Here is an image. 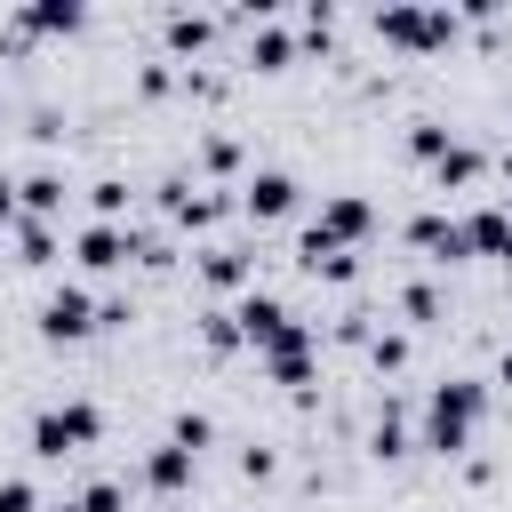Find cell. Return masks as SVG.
<instances>
[{
  "instance_id": "cell-32",
  "label": "cell",
  "mask_w": 512,
  "mask_h": 512,
  "mask_svg": "<svg viewBox=\"0 0 512 512\" xmlns=\"http://www.w3.org/2000/svg\"><path fill=\"white\" fill-rule=\"evenodd\" d=\"M0 512H40V496H32V480H0Z\"/></svg>"
},
{
  "instance_id": "cell-23",
  "label": "cell",
  "mask_w": 512,
  "mask_h": 512,
  "mask_svg": "<svg viewBox=\"0 0 512 512\" xmlns=\"http://www.w3.org/2000/svg\"><path fill=\"white\" fill-rule=\"evenodd\" d=\"M16 264H56V232L40 216H16Z\"/></svg>"
},
{
  "instance_id": "cell-12",
  "label": "cell",
  "mask_w": 512,
  "mask_h": 512,
  "mask_svg": "<svg viewBox=\"0 0 512 512\" xmlns=\"http://www.w3.org/2000/svg\"><path fill=\"white\" fill-rule=\"evenodd\" d=\"M464 240H472V256H496V264H512V200H488V208H472V216H464Z\"/></svg>"
},
{
  "instance_id": "cell-6",
  "label": "cell",
  "mask_w": 512,
  "mask_h": 512,
  "mask_svg": "<svg viewBox=\"0 0 512 512\" xmlns=\"http://www.w3.org/2000/svg\"><path fill=\"white\" fill-rule=\"evenodd\" d=\"M40 336H48V344H80V336H96V296H88L80 280H56V288L40 296Z\"/></svg>"
},
{
  "instance_id": "cell-31",
  "label": "cell",
  "mask_w": 512,
  "mask_h": 512,
  "mask_svg": "<svg viewBox=\"0 0 512 512\" xmlns=\"http://www.w3.org/2000/svg\"><path fill=\"white\" fill-rule=\"evenodd\" d=\"M136 88H144V96H168V88H176V64H168V56H160V64H144V72H136Z\"/></svg>"
},
{
  "instance_id": "cell-19",
  "label": "cell",
  "mask_w": 512,
  "mask_h": 512,
  "mask_svg": "<svg viewBox=\"0 0 512 512\" xmlns=\"http://www.w3.org/2000/svg\"><path fill=\"white\" fill-rule=\"evenodd\" d=\"M368 456H384V464H392V456H408V424H400V400H384V408H376V424H368Z\"/></svg>"
},
{
  "instance_id": "cell-16",
  "label": "cell",
  "mask_w": 512,
  "mask_h": 512,
  "mask_svg": "<svg viewBox=\"0 0 512 512\" xmlns=\"http://www.w3.org/2000/svg\"><path fill=\"white\" fill-rule=\"evenodd\" d=\"M480 168H488V152L456 136V144H448V152L432 160V184H440V192H464V184H480Z\"/></svg>"
},
{
  "instance_id": "cell-34",
  "label": "cell",
  "mask_w": 512,
  "mask_h": 512,
  "mask_svg": "<svg viewBox=\"0 0 512 512\" xmlns=\"http://www.w3.org/2000/svg\"><path fill=\"white\" fill-rule=\"evenodd\" d=\"M496 176H504V184H512V144H496Z\"/></svg>"
},
{
  "instance_id": "cell-33",
  "label": "cell",
  "mask_w": 512,
  "mask_h": 512,
  "mask_svg": "<svg viewBox=\"0 0 512 512\" xmlns=\"http://www.w3.org/2000/svg\"><path fill=\"white\" fill-rule=\"evenodd\" d=\"M16 216H24V208H16V176L0 168V232H16Z\"/></svg>"
},
{
  "instance_id": "cell-10",
  "label": "cell",
  "mask_w": 512,
  "mask_h": 512,
  "mask_svg": "<svg viewBox=\"0 0 512 512\" xmlns=\"http://www.w3.org/2000/svg\"><path fill=\"white\" fill-rule=\"evenodd\" d=\"M160 208H168L184 232H208L232 200H224V192H200V184H184V176H168V184H160Z\"/></svg>"
},
{
  "instance_id": "cell-20",
  "label": "cell",
  "mask_w": 512,
  "mask_h": 512,
  "mask_svg": "<svg viewBox=\"0 0 512 512\" xmlns=\"http://www.w3.org/2000/svg\"><path fill=\"white\" fill-rule=\"evenodd\" d=\"M128 504V480H88L80 496H56L48 512H120Z\"/></svg>"
},
{
  "instance_id": "cell-2",
  "label": "cell",
  "mask_w": 512,
  "mask_h": 512,
  "mask_svg": "<svg viewBox=\"0 0 512 512\" xmlns=\"http://www.w3.org/2000/svg\"><path fill=\"white\" fill-rule=\"evenodd\" d=\"M96 432H104L96 400H48V408L32 416V456H40V464H64V456L96 448Z\"/></svg>"
},
{
  "instance_id": "cell-25",
  "label": "cell",
  "mask_w": 512,
  "mask_h": 512,
  "mask_svg": "<svg viewBox=\"0 0 512 512\" xmlns=\"http://www.w3.org/2000/svg\"><path fill=\"white\" fill-rule=\"evenodd\" d=\"M128 200H136V192H128L120 176H96V184H88V208H96V224H120V216H128Z\"/></svg>"
},
{
  "instance_id": "cell-36",
  "label": "cell",
  "mask_w": 512,
  "mask_h": 512,
  "mask_svg": "<svg viewBox=\"0 0 512 512\" xmlns=\"http://www.w3.org/2000/svg\"><path fill=\"white\" fill-rule=\"evenodd\" d=\"M0 120H8V104H0Z\"/></svg>"
},
{
  "instance_id": "cell-22",
  "label": "cell",
  "mask_w": 512,
  "mask_h": 512,
  "mask_svg": "<svg viewBox=\"0 0 512 512\" xmlns=\"http://www.w3.org/2000/svg\"><path fill=\"white\" fill-rule=\"evenodd\" d=\"M296 264H304L312 280H336V288L360 272V256H352V248H296Z\"/></svg>"
},
{
  "instance_id": "cell-21",
  "label": "cell",
  "mask_w": 512,
  "mask_h": 512,
  "mask_svg": "<svg viewBox=\"0 0 512 512\" xmlns=\"http://www.w3.org/2000/svg\"><path fill=\"white\" fill-rule=\"evenodd\" d=\"M208 40H216V16H192V8L168 16V48H176V56H200Z\"/></svg>"
},
{
  "instance_id": "cell-5",
  "label": "cell",
  "mask_w": 512,
  "mask_h": 512,
  "mask_svg": "<svg viewBox=\"0 0 512 512\" xmlns=\"http://www.w3.org/2000/svg\"><path fill=\"white\" fill-rule=\"evenodd\" d=\"M368 232H376V208H368L360 192H328L320 216L304 224V248H360Z\"/></svg>"
},
{
  "instance_id": "cell-27",
  "label": "cell",
  "mask_w": 512,
  "mask_h": 512,
  "mask_svg": "<svg viewBox=\"0 0 512 512\" xmlns=\"http://www.w3.org/2000/svg\"><path fill=\"white\" fill-rule=\"evenodd\" d=\"M400 312H408V328H432V320H440V288H432V280H408V288H400Z\"/></svg>"
},
{
  "instance_id": "cell-24",
  "label": "cell",
  "mask_w": 512,
  "mask_h": 512,
  "mask_svg": "<svg viewBox=\"0 0 512 512\" xmlns=\"http://www.w3.org/2000/svg\"><path fill=\"white\" fill-rule=\"evenodd\" d=\"M448 144H456V128H448V120H408V152H416L424 168H432Z\"/></svg>"
},
{
  "instance_id": "cell-26",
  "label": "cell",
  "mask_w": 512,
  "mask_h": 512,
  "mask_svg": "<svg viewBox=\"0 0 512 512\" xmlns=\"http://www.w3.org/2000/svg\"><path fill=\"white\" fill-rule=\"evenodd\" d=\"M408 352H416V344H408L400 328H376V344H368V368H376V376H400V368H408Z\"/></svg>"
},
{
  "instance_id": "cell-4",
  "label": "cell",
  "mask_w": 512,
  "mask_h": 512,
  "mask_svg": "<svg viewBox=\"0 0 512 512\" xmlns=\"http://www.w3.org/2000/svg\"><path fill=\"white\" fill-rule=\"evenodd\" d=\"M232 320H240V344H248L256 360H264V352H280V344H304V336H312V328H304L280 296H264V288H248V296L232 304Z\"/></svg>"
},
{
  "instance_id": "cell-30",
  "label": "cell",
  "mask_w": 512,
  "mask_h": 512,
  "mask_svg": "<svg viewBox=\"0 0 512 512\" xmlns=\"http://www.w3.org/2000/svg\"><path fill=\"white\" fill-rule=\"evenodd\" d=\"M272 472H280V456H272V448H256V440H248V448H240V480H272Z\"/></svg>"
},
{
  "instance_id": "cell-17",
  "label": "cell",
  "mask_w": 512,
  "mask_h": 512,
  "mask_svg": "<svg viewBox=\"0 0 512 512\" xmlns=\"http://www.w3.org/2000/svg\"><path fill=\"white\" fill-rule=\"evenodd\" d=\"M312 360H320V336H304V344H280V352H264L272 384H288V392H304V384H312Z\"/></svg>"
},
{
  "instance_id": "cell-29",
  "label": "cell",
  "mask_w": 512,
  "mask_h": 512,
  "mask_svg": "<svg viewBox=\"0 0 512 512\" xmlns=\"http://www.w3.org/2000/svg\"><path fill=\"white\" fill-rule=\"evenodd\" d=\"M200 168L208 176H232L240 168V136H200Z\"/></svg>"
},
{
  "instance_id": "cell-8",
  "label": "cell",
  "mask_w": 512,
  "mask_h": 512,
  "mask_svg": "<svg viewBox=\"0 0 512 512\" xmlns=\"http://www.w3.org/2000/svg\"><path fill=\"white\" fill-rule=\"evenodd\" d=\"M240 216H256V224L296 216V176H288V168H248V176H240Z\"/></svg>"
},
{
  "instance_id": "cell-28",
  "label": "cell",
  "mask_w": 512,
  "mask_h": 512,
  "mask_svg": "<svg viewBox=\"0 0 512 512\" xmlns=\"http://www.w3.org/2000/svg\"><path fill=\"white\" fill-rule=\"evenodd\" d=\"M168 440H176V448H192V456H200V448H208V440H216V424H208V416H200V408H176V424H168Z\"/></svg>"
},
{
  "instance_id": "cell-14",
  "label": "cell",
  "mask_w": 512,
  "mask_h": 512,
  "mask_svg": "<svg viewBox=\"0 0 512 512\" xmlns=\"http://www.w3.org/2000/svg\"><path fill=\"white\" fill-rule=\"evenodd\" d=\"M64 200H72V184H64L56 168L16 176V208H24V216H40V224H48V216H64Z\"/></svg>"
},
{
  "instance_id": "cell-15",
  "label": "cell",
  "mask_w": 512,
  "mask_h": 512,
  "mask_svg": "<svg viewBox=\"0 0 512 512\" xmlns=\"http://www.w3.org/2000/svg\"><path fill=\"white\" fill-rule=\"evenodd\" d=\"M8 24H16L24 40H40V32H80V24H88V8H80V0H40V8H16Z\"/></svg>"
},
{
  "instance_id": "cell-1",
  "label": "cell",
  "mask_w": 512,
  "mask_h": 512,
  "mask_svg": "<svg viewBox=\"0 0 512 512\" xmlns=\"http://www.w3.org/2000/svg\"><path fill=\"white\" fill-rule=\"evenodd\" d=\"M480 416H488V384H472V376H440L432 392H424V448L432 456H464L472 448V432H480Z\"/></svg>"
},
{
  "instance_id": "cell-18",
  "label": "cell",
  "mask_w": 512,
  "mask_h": 512,
  "mask_svg": "<svg viewBox=\"0 0 512 512\" xmlns=\"http://www.w3.org/2000/svg\"><path fill=\"white\" fill-rule=\"evenodd\" d=\"M248 64H256V72H288V64H296V40H288L280 24H256V32H248Z\"/></svg>"
},
{
  "instance_id": "cell-3",
  "label": "cell",
  "mask_w": 512,
  "mask_h": 512,
  "mask_svg": "<svg viewBox=\"0 0 512 512\" xmlns=\"http://www.w3.org/2000/svg\"><path fill=\"white\" fill-rule=\"evenodd\" d=\"M376 24V40H392V48H408V56H432V48H448L456 40V8H376L368 16Z\"/></svg>"
},
{
  "instance_id": "cell-9",
  "label": "cell",
  "mask_w": 512,
  "mask_h": 512,
  "mask_svg": "<svg viewBox=\"0 0 512 512\" xmlns=\"http://www.w3.org/2000/svg\"><path fill=\"white\" fill-rule=\"evenodd\" d=\"M80 264L88 272H128L136 256H144V232H128V224H80Z\"/></svg>"
},
{
  "instance_id": "cell-7",
  "label": "cell",
  "mask_w": 512,
  "mask_h": 512,
  "mask_svg": "<svg viewBox=\"0 0 512 512\" xmlns=\"http://www.w3.org/2000/svg\"><path fill=\"white\" fill-rule=\"evenodd\" d=\"M408 248H424V264H464L472 256L464 216H448V208H416L408 216Z\"/></svg>"
},
{
  "instance_id": "cell-13",
  "label": "cell",
  "mask_w": 512,
  "mask_h": 512,
  "mask_svg": "<svg viewBox=\"0 0 512 512\" xmlns=\"http://www.w3.org/2000/svg\"><path fill=\"white\" fill-rule=\"evenodd\" d=\"M192 464H200L192 448H176V440H160V448L144 456V488H152V496H184V488H192Z\"/></svg>"
},
{
  "instance_id": "cell-35",
  "label": "cell",
  "mask_w": 512,
  "mask_h": 512,
  "mask_svg": "<svg viewBox=\"0 0 512 512\" xmlns=\"http://www.w3.org/2000/svg\"><path fill=\"white\" fill-rule=\"evenodd\" d=\"M496 384H512V344H504V360H496Z\"/></svg>"
},
{
  "instance_id": "cell-11",
  "label": "cell",
  "mask_w": 512,
  "mask_h": 512,
  "mask_svg": "<svg viewBox=\"0 0 512 512\" xmlns=\"http://www.w3.org/2000/svg\"><path fill=\"white\" fill-rule=\"evenodd\" d=\"M200 280L240 304V296L256 288V256H248V248H200Z\"/></svg>"
}]
</instances>
